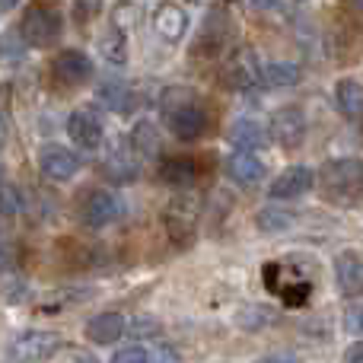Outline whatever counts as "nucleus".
<instances>
[{
	"label": "nucleus",
	"mask_w": 363,
	"mask_h": 363,
	"mask_svg": "<svg viewBox=\"0 0 363 363\" xmlns=\"http://www.w3.org/2000/svg\"><path fill=\"white\" fill-rule=\"evenodd\" d=\"M322 194L335 204H354L363 194V160L357 157H341L328 160L319 172Z\"/></svg>",
	"instance_id": "nucleus-1"
},
{
	"label": "nucleus",
	"mask_w": 363,
	"mask_h": 363,
	"mask_svg": "<svg viewBox=\"0 0 363 363\" xmlns=\"http://www.w3.org/2000/svg\"><path fill=\"white\" fill-rule=\"evenodd\" d=\"M169 96H172V102L166 99V121H169V131L176 134L179 140L204 138L207 125H211L207 108L201 106L198 99H191L188 93H182V89H172Z\"/></svg>",
	"instance_id": "nucleus-2"
},
{
	"label": "nucleus",
	"mask_w": 363,
	"mask_h": 363,
	"mask_svg": "<svg viewBox=\"0 0 363 363\" xmlns=\"http://www.w3.org/2000/svg\"><path fill=\"white\" fill-rule=\"evenodd\" d=\"M61 26L64 23L55 10H48V6H32V10H26L23 23H19V35H23V42L29 45V48H48V45L57 42Z\"/></svg>",
	"instance_id": "nucleus-3"
},
{
	"label": "nucleus",
	"mask_w": 363,
	"mask_h": 363,
	"mask_svg": "<svg viewBox=\"0 0 363 363\" xmlns=\"http://www.w3.org/2000/svg\"><path fill=\"white\" fill-rule=\"evenodd\" d=\"M61 347V335L55 332H26L6 351L10 363H48Z\"/></svg>",
	"instance_id": "nucleus-4"
},
{
	"label": "nucleus",
	"mask_w": 363,
	"mask_h": 363,
	"mask_svg": "<svg viewBox=\"0 0 363 363\" xmlns=\"http://www.w3.org/2000/svg\"><path fill=\"white\" fill-rule=\"evenodd\" d=\"M198 213H201V204L194 194H179L172 198L169 204L163 207V226L176 242H188L198 230Z\"/></svg>",
	"instance_id": "nucleus-5"
},
{
	"label": "nucleus",
	"mask_w": 363,
	"mask_h": 363,
	"mask_svg": "<svg viewBox=\"0 0 363 363\" xmlns=\"http://www.w3.org/2000/svg\"><path fill=\"white\" fill-rule=\"evenodd\" d=\"M80 220L86 226H93V230H102V226L115 223V220L121 217V198L115 191H86L80 201Z\"/></svg>",
	"instance_id": "nucleus-6"
},
{
	"label": "nucleus",
	"mask_w": 363,
	"mask_h": 363,
	"mask_svg": "<svg viewBox=\"0 0 363 363\" xmlns=\"http://www.w3.org/2000/svg\"><path fill=\"white\" fill-rule=\"evenodd\" d=\"M268 138H274L281 147H300L306 138V115L296 106H284L271 115Z\"/></svg>",
	"instance_id": "nucleus-7"
},
{
	"label": "nucleus",
	"mask_w": 363,
	"mask_h": 363,
	"mask_svg": "<svg viewBox=\"0 0 363 363\" xmlns=\"http://www.w3.org/2000/svg\"><path fill=\"white\" fill-rule=\"evenodd\" d=\"M223 80L230 83L233 89H255V86H262V64H258L255 51H252V48H239L236 55L226 61Z\"/></svg>",
	"instance_id": "nucleus-8"
},
{
	"label": "nucleus",
	"mask_w": 363,
	"mask_h": 363,
	"mask_svg": "<svg viewBox=\"0 0 363 363\" xmlns=\"http://www.w3.org/2000/svg\"><path fill=\"white\" fill-rule=\"evenodd\" d=\"M51 77H55V83H61V86H83V83L93 77V61H89L83 51L67 48L55 57Z\"/></svg>",
	"instance_id": "nucleus-9"
},
{
	"label": "nucleus",
	"mask_w": 363,
	"mask_h": 363,
	"mask_svg": "<svg viewBox=\"0 0 363 363\" xmlns=\"http://www.w3.org/2000/svg\"><path fill=\"white\" fill-rule=\"evenodd\" d=\"M67 134L80 150H99L102 140H106V128H102V118L86 108H77L67 118Z\"/></svg>",
	"instance_id": "nucleus-10"
},
{
	"label": "nucleus",
	"mask_w": 363,
	"mask_h": 363,
	"mask_svg": "<svg viewBox=\"0 0 363 363\" xmlns=\"http://www.w3.org/2000/svg\"><path fill=\"white\" fill-rule=\"evenodd\" d=\"M38 169L51 182H70L80 172V157L70 153L67 147H45V150L38 153Z\"/></svg>",
	"instance_id": "nucleus-11"
},
{
	"label": "nucleus",
	"mask_w": 363,
	"mask_h": 363,
	"mask_svg": "<svg viewBox=\"0 0 363 363\" xmlns=\"http://www.w3.org/2000/svg\"><path fill=\"white\" fill-rule=\"evenodd\" d=\"M313 169L309 166H290V169H284L281 176H277L274 182H271L268 194L277 201H287V198H300V194L313 191Z\"/></svg>",
	"instance_id": "nucleus-12"
},
{
	"label": "nucleus",
	"mask_w": 363,
	"mask_h": 363,
	"mask_svg": "<svg viewBox=\"0 0 363 363\" xmlns=\"http://www.w3.org/2000/svg\"><path fill=\"white\" fill-rule=\"evenodd\" d=\"M226 176L236 185H258L264 179V163L252 150H236L226 160Z\"/></svg>",
	"instance_id": "nucleus-13"
},
{
	"label": "nucleus",
	"mask_w": 363,
	"mask_h": 363,
	"mask_svg": "<svg viewBox=\"0 0 363 363\" xmlns=\"http://www.w3.org/2000/svg\"><path fill=\"white\" fill-rule=\"evenodd\" d=\"M125 332H128V325L121 313H99L86 322V338L93 345H115Z\"/></svg>",
	"instance_id": "nucleus-14"
},
{
	"label": "nucleus",
	"mask_w": 363,
	"mask_h": 363,
	"mask_svg": "<svg viewBox=\"0 0 363 363\" xmlns=\"http://www.w3.org/2000/svg\"><path fill=\"white\" fill-rule=\"evenodd\" d=\"M153 29L166 38V42H179L188 32V13L179 4H160L153 13Z\"/></svg>",
	"instance_id": "nucleus-15"
},
{
	"label": "nucleus",
	"mask_w": 363,
	"mask_h": 363,
	"mask_svg": "<svg viewBox=\"0 0 363 363\" xmlns=\"http://www.w3.org/2000/svg\"><path fill=\"white\" fill-rule=\"evenodd\" d=\"M335 277H338V287L345 296H363V258L357 255H338L335 262Z\"/></svg>",
	"instance_id": "nucleus-16"
},
{
	"label": "nucleus",
	"mask_w": 363,
	"mask_h": 363,
	"mask_svg": "<svg viewBox=\"0 0 363 363\" xmlns=\"http://www.w3.org/2000/svg\"><path fill=\"white\" fill-rule=\"evenodd\" d=\"M201 176V166L194 157H172L163 163V169H160V179L169 182V185H179V188H188L194 185Z\"/></svg>",
	"instance_id": "nucleus-17"
},
{
	"label": "nucleus",
	"mask_w": 363,
	"mask_h": 363,
	"mask_svg": "<svg viewBox=\"0 0 363 363\" xmlns=\"http://www.w3.org/2000/svg\"><path fill=\"white\" fill-rule=\"evenodd\" d=\"M131 150L138 153L140 160H157L160 150H163V140H160V131L150 125V121H138L131 131Z\"/></svg>",
	"instance_id": "nucleus-18"
},
{
	"label": "nucleus",
	"mask_w": 363,
	"mask_h": 363,
	"mask_svg": "<svg viewBox=\"0 0 363 363\" xmlns=\"http://www.w3.org/2000/svg\"><path fill=\"white\" fill-rule=\"evenodd\" d=\"M303 80V70L300 64L294 61H264L262 64V83H268V86H296V83Z\"/></svg>",
	"instance_id": "nucleus-19"
},
{
	"label": "nucleus",
	"mask_w": 363,
	"mask_h": 363,
	"mask_svg": "<svg viewBox=\"0 0 363 363\" xmlns=\"http://www.w3.org/2000/svg\"><path fill=\"white\" fill-rule=\"evenodd\" d=\"M230 140H233V147L236 150H258V147H264L268 144V131H264L258 121H236L233 125V131H230Z\"/></svg>",
	"instance_id": "nucleus-20"
},
{
	"label": "nucleus",
	"mask_w": 363,
	"mask_h": 363,
	"mask_svg": "<svg viewBox=\"0 0 363 363\" xmlns=\"http://www.w3.org/2000/svg\"><path fill=\"white\" fill-rule=\"evenodd\" d=\"M335 102H338V108L345 115H351V118H357L363 115V83L360 80H338V86H335Z\"/></svg>",
	"instance_id": "nucleus-21"
},
{
	"label": "nucleus",
	"mask_w": 363,
	"mask_h": 363,
	"mask_svg": "<svg viewBox=\"0 0 363 363\" xmlns=\"http://www.w3.org/2000/svg\"><path fill=\"white\" fill-rule=\"evenodd\" d=\"M140 23H144V10H140L138 4H131V0H121V4L112 10V26H115V32H121V35L140 29Z\"/></svg>",
	"instance_id": "nucleus-22"
},
{
	"label": "nucleus",
	"mask_w": 363,
	"mask_h": 363,
	"mask_svg": "<svg viewBox=\"0 0 363 363\" xmlns=\"http://www.w3.org/2000/svg\"><path fill=\"white\" fill-rule=\"evenodd\" d=\"M131 99H134V89L125 86V83H106L102 86V102L115 112H128L131 108Z\"/></svg>",
	"instance_id": "nucleus-23"
},
{
	"label": "nucleus",
	"mask_w": 363,
	"mask_h": 363,
	"mask_svg": "<svg viewBox=\"0 0 363 363\" xmlns=\"http://www.w3.org/2000/svg\"><path fill=\"white\" fill-rule=\"evenodd\" d=\"M99 48H102V55L108 57V64H128V42H125V35L121 32H112V35H106L99 42Z\"/></svg>",
	"instance_id": "nucleus-24"
},
{
	"label": "nucleus",
	"mask_w": 363,
	"mask_h": 363,
	"mask_svg": "<svg viewBox=\"0 0 363 363\" xmlns=\"http://www.w3.org/2000/svg\"><path fill=\"white\" fill-rule=\"evenodd\" d=\"M258 226H262V230H277V226H290V213H281V211H262V213H258Z\"/></svg>",
	"instance_id": "nucleus-25"
},
{
	"label": "nucleus",
	"mask_w": 363,
	"mask_h": 363,
	"mask_svg": "<svg viewBox=\"0 0 363 363\" xmlns=\"http://www.w3.org/2000/svg\"><path fill=\"white\" fill-rule=\"evenodd\" d=\"M19 211V191L13 185H0V213H16Z\"/></svg>",
	"instance_id": "nucleus-26"
},
{
	"label": "nucleus",
	"mask_w": 363,
	"mask_h": 363,
	"mask_svg": "<svg viewBox=\"0 0 363 363\" xmlns=\"http://www.w3.org/2000/svg\"><path fill=\"white\" fill-rule=\"evenodd\" d=\"M96 10H99V0H77L74 4V19L80 26H86L89 19L96 16Z\"/></svg>",
	"instance_id": "nucleus-27"
},
{
	"label": "nucleus",
	"mask_w": 363,
	"mask_h": 363,
	"mask_svg": "<svg viewBox=\"0 0 363 363\" xmlns=\"http://www.w3.org/2000/svg\"><path fill=\"white\" fill-rule=\"evenodd\" d=\"M150 357H147L144 347H121L118 354L112 357V363H147Z\"/></svg>",
	"instance_id": "nucleus-28"
},
{
	"label": "nucleus",
	"mask_w": 363,
	"mask_h": 363,
	"mask_svg": "<svg viewBox=\"0 0 363 363\" xmlns=\"http://www.w3.org/2000/svg\"><path fill=\"white\" fill-rule=\"evenodd\" d=\"M131 332H134V335H157L160 325H157V322H150V319H138V322L131 325Z\"/></svg>",
	"instance_id": "nucleus-29"
},
{
	"label": "nucleus",
	"mask_w": 363,
	"mask_h": 363,
	"mask_svg": "<svg viewBox=\"0 0 363 363\" xmlns=\"http://www.w3.org/2000/svg\"><path fill=\"white\" fill-rule=\"evenodd\" d=\"M345 363H363V345H354L351 351L345 354Z\"/></svg>",
	"instance_id": "nucleus-30"
},
{
	"label": "nucleus",
	"mask_w": 363,
	"mask_h": 363,
	"mask_svg": "<svg viewBox=\"0 0 363 363\" xmlns=\"http://www.w3.org/2000/svg\"><path fill=\"white\" fill-rule=\"evenodd\" d=\"M258 363H296V360L287 357V354H274V357H264V360H258Z\"/></svg>",
	"instance_id": "nucleus-31"
},
{
	"label": "nucleus",
	"mask_w": 363,
	"mask_h": 363,
	"mask_svg": "<svg viewBox=\"0 0 363 363\" xmlns=\"http://www.w3.org/2000/svg\"><path fill=\"white\" fill-rule=\"evenodd\" d=\"M252 6H258V10H271V6L277 4V0H249Z\"/></svg>",
	"instance_id": "nucleus-32"
},
{
	"label": "nucleus",
	"mask_w": 363,
	"mask_h": 363,
	"mask_svg": "<svg viewBox=\"0 0 363 363\" xmlns=\"http://www.w3.org/2000/svg\"><path fill=\"white\" fill-rule=\"evenodd\" d=\"M16 4H19V0H0V10H13Z\"/></svg>",
	"instance_id": "nucleus-33"
},
{
	"label": "nucleus",
	"mask_w": 363,
	"mask_h": 363,
	"mask_svg": "<svg viewBox=\"0 0 363 363\" xmlns=\"http://www.w3.org/2000/svg\"><path fill=\"white\" fill-rule=\"evenodd\" d=\"M0 150H4V131H0Z\"/></svg>",
	"instance_id": "nucleus-34"
}]
</instances>
